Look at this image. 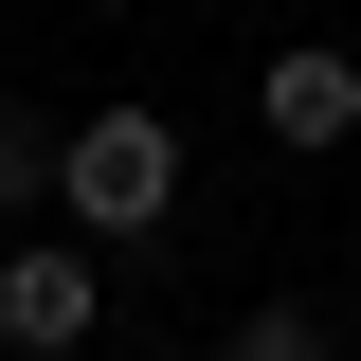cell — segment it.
Returning <instances> with one entry per match:
<instances>
[{
	"mask_svg": "<svg viewBox=\"0 0 361 361\" xmlns=\"http://www.w3.org/2000/svg\"><path fill=\"white\" fill-rule=\"evenodd\" d=\"M180 217V127L163 109H90V127H54V235L73 253H145V235Z\"/></svg>",
	"mask_w": 361,
	"mask_h": 361,
	"instance_id": "6da1fadb",
	"label": "cell"
},
{
	"mask_svg": "<svg viewBox=\"0 0 361 361\" xmlns=\"http://www.w3.org/2000/svg\"><path fill=\"white\" fill-rule=\"evenodd\" d=\"M90 325H109V253H73V235H0V361H73Z\"/></svg>",
	"mask_w": 361,
	"mask_h": 361,
	"instance_id": "7a4b0ae2",
	"label": "cell"
},
{
	"mask_svg": "<svg viewBox=\"0 0 361 361\" xmlns=\"http://www.w3.org/2000/svg\"><path fill=\"white\" fill-rule=\"evenodd\" d=\"M253 127L289 145V163H343V145H361V54H343V37H289V54L253 73Z\"/></svg>",
	"mask_w": 361,
	"mask_h": 361,
	"instance_id": "3957f363",
	"label": "cell"
},
{
	"mask_svg": "<svg viewBox=\"0 0 361 361\" xmlns=\"http://www.w3.org/2000/svg\"><path fill=\"white\" fill-rule=\"evenodd\" d=\"M199 361H343V343H325V307H289V289H253V307H235V325H217Z\"/></svg>",
	"mask_w": 361,
	"mask_h": 361,
	"instance_id": "277c9868",
	"label": "cell"
},
{
	"mask_svg": "<svg viewBox=\"0 0 361 361\" xmlns=\"http://www.w3.org/2000/svg\"><path fill=\"white\" fill-rule=\"evenodd\" d=\"M37 217H54V127L0 109V235H37Z\"/></svg>",
	"mask_w": 361,
	"mask_h": 361,
	"instance_id": "5b68a950",
	"label": "cell"
}]
</instances>
